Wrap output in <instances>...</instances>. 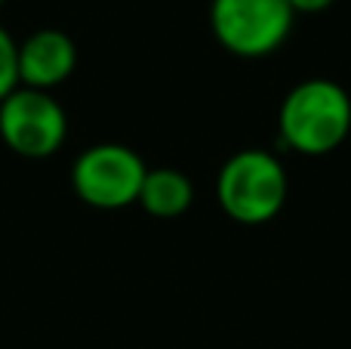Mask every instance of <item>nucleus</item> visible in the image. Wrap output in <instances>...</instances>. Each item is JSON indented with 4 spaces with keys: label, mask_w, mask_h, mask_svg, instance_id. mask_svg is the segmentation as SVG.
Instances as JSON below:
<instances>
[{
    "label": "nucleus",
    "mask_w": 351,
    "mask_h": 349,
    "mask_svg": "<svg viewBox=\"0 0 351 349\" xmlns=\"http://www.w3.org/2000/svg\"><path fill=\"white\" fill-rule=\"evenodd\" d=\"M194 201V185L182 170L173 167H158V170L145 173V183L139 192V204L152 216L160 220H173V216L185 214Z\"/></svg>",
    "instance_id": "obj_7"
},
{
    "label": "nucleus",
    "mask_w": 351,
    "mask_h": 349,
    "mask_svg": "<svg viewBox=\"0 0 351 349\" xmlns=\"http://www.w3.org/2000/svg\"><path fill=\"white\" fill-rule=\"evenodd\" d=\"M19 87H22L19 84V43L0 25V102Z\"/></svg>",
    "instance_id": "obj_8"
},
{
    "label": "nucleus",
    "mask_w": 351,
    "mask_h": 349,
    "mask_svg": "<svg viewBox=\"0 0 351 349\" xmlns=\"http://www.w3.org/2000/svg\"><path fill=\"white\" fill-rule=\"evenodd\" d=\"M219 207L243 226L274 220L287 201V170L271 152L243 148L222 164L216 179Z\"/></svg>",
    "instance_id": "obj_2"
},
{
    "label": "nucleus",
    "mask_w": 351,
    "mask_h": 349,
    "mask_svg": "<svg viewBox=\"0 0 351 349\" xmlns=\"http://www.w3.org/2000/svg\"><path fill=\"white\" fill-rule=\"evenodd\" d=\"M145 161L127 146L102 142L90 146L71 170V185L77 198L99 210H121L139 201L145 183Z\"/></svg>",
    "instance_id": "obj_4"
},
{
    "label": "nucleus",
    "mask_w": 351,
    "mask_h": 349,
    "mask_svg": "<svg viewBox=\"0 0 351 349\" xmlns=\"http://www.w3.org/2000/svg\"><path fill=\"white\" fill-rule=\"evenodd\" d=\"M77 65V47L65 31L43 28L19 43V84L31 90H53L65 84Z\"/></svg>",
    "instance_id": "obj_6"
},
{
    "label": "nucleus",
    "mask_w": 351,
    "mask_h": 349,
    "mask_svg": "<svg viewBox=\"0 0 351 349\" xmlns=\"http://www.w3.org/2000/svg\"><path fill=\"white\" fill-rule=\"evenodd\" d=\"M0 6H3V0H0Z\"/></svg>",
    "instance_id": "obj_10"
},
{
    "label": "nucleus",
    "mask_w": 351,
    "mask_h": 349,
    "mask_svg": "<svg viewBox=\"0 0 351 349\" xmlns=\"http://www.w3.org/2000/svg\"><path fill=\"white\" fill-rule=\"evenodd\" d=\"M336 0H290V6H293V12H324V10H330Z\"/></svg>",
    "instance_id": "obj_9"
},
{
    "label": "nucleus",
    "mask_w": 351,
    "mask_h": 349,
    "mask_svg": "<svg viewBox=\"0 0 351 349\" xmlns=\"http://www.w3.org/2000/svg\"><path fill=\"white\" fill-rule=\"evenodd\" d=\"M68 136L65 109L47 90L19 87L0 102V139L22 158H49Z\"/></svg>",
    "instance_id": "obj_5"
},
{
    "label": "nucleus",
    "mask_w": 351,
    "mask_h": 349,
    "mask_svg": "<svg viewBox=\"0 0 351 349\" xmlns=\"http://www.w3.org/2000/svg\"><path fill=\"white\" fill-rule=\"evenodd\" d=\"M278 127L287 148L321 158L346 142L351 130V99L336 80H302L287 93Z\"/></svg>",
    "instance_id": "obj_1"
},
{
    "label": "nucleus",
    "mask_w": 351,
    "mask_h": 349,
    "mask_svg": "<svg viewBox=\"0 0 351 349\" xmlns=\"http://www.w3.org/2000/svg\"><path fill=\"white\" fill-rule=\"evenodd\" d=\"M290 0H213L210 28L228 53L243 59L271 56L293 31Z\"/></svg>",
    "instance_id": "obj_3"
}]
</instances>
